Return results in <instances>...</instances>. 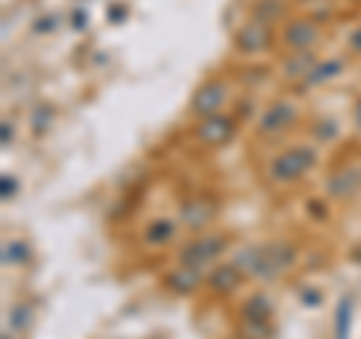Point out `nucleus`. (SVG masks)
I'll return each instance as SVG.
<instances>
[{"mask_svg": "<svg viewBox=\"0 0 361 339\" xmlns=\"http://www.w3.org/2000/svg\"><path fill=\"white\" fill-rule=\"evenodd\" d=\"M292 262H295V246L286 241L250 246V250H244L235 258L241 274H250V276H277L283 270H289Z\"/></svg>", "mask_w": 361, "mask_h": 339, "instance_id": "1", "label": "nucleus"}, {"mask_svg": "<svg viewBox=\"0 0 361 339\" xmlns=\"http://www.w3.org/2000/svg\"><path fill=\"white\" fill-rule=\"evenodd\" d=\"M313 162H316L313 148H292L271 162V180H274V184H292V180H298L301 174H307Z\"/></svg>", "mask_w": 361, "mask_h": 339, "instance_id": "2", "label": "nucleus"}, {"mask_svg": "<svg viewBox=\"0 0 361 339\" xmlns=\"http://www.w3.org/2000/svg\"><path fill=\"white\" fill-rule=\"evenodd\" d=\"M226 250V237L223 234H208V237H196L190 241L184 250L178 255V264H187V267H205L211 264L214 258H220V252Z\"/></svg>", "mask_w": 361, "mask_h": 339, "instance_id": "3", "label": "nucleus"}, {"mask_svg": "<svg viewBox=\"0 0 361 339\" xmlns=\"http://www.w3.org/2000/svg\"><path fill=\"white\" fill-rule=\"evenodd\" d=\"M235 135V120L232 117H223V115H211V117H202L199 127H196V139L208 148H220Z\"/></svg>", "mask_w": 361, "mask_h": 339, "instance_id": "4", "label": "nucleus"}, {"mask_svg": "<svg viewBox=\"0 0 361 339\" xmlns=\"http://www.w3.org/2000/svg\"><path fill=\"white\" fill-rule=\"evenodd\" d=\"M226 96H229V87H226L223 82H208L193 96V115H199V117L217 115V111L226 105Z\"/></svg>", "mask_w": 361, "mask_h": 339, "instance_id": "5", "label": "nucleus"}, {"mask_svg": "<svg viewBox=\"0 0 361 339\" xmlns=\"http://www.w3.org/2000/svg\"><path fill=\"white\" fill-rule=\"evenodd\" d=\"M214 210H217V205H214L211 198L193 196V198H187L184 205H180V222H184L187 229H202L205 222H211Z\"/></svg>", "mask_w": 361, "mask_h": 339, "instance_id": "6", "label": "nucleus"}, {"mask_svg": "<svg viewBox=\"0 0 361 339\" xmlns=\"http://www.w3.org/2000/svg\"><path fill=\"white\" fill-rule=\"evenodd\" d=\"M295 120H298L295 105H292V103H274V105H271L265 115H262V120H259V129H262L265 135H271V132H283V129L292 127Z\"/></svg>", "mask_w": 361, "mask_h": 339, "instance_id": "7", "label": "nucleus"}, {"mask_svg": "<svg viewBox=\"0 0 361 339\" xmlns=\"http://www.w3.org/2000/svg\"><path fill=\"white\" fill-rule=\"evenodd\" d=\"M241 51H265L271 45V27L262 25V21H250V25H244L238 39H235Z\"/></svg>", "mask_w": 361, "mask_h": 339, "instance_id": "8", "label": "nucleus"}, {"mask_svg": "<svg viewBox=\"0 0 361 339\" xmlns=\"http://www.w3.org/2000/svg\"><path fill=\"white\" fill-rule=\"evenodd\" d=\"M316 39H319V27H316L313 21H292L283 33V42L292 51H307Z\"/></svg>", "mask_w": 361, "mask_h": 339, "instance_id": "9", "label": "nucleus"}, {"mask_svg": "<svg viewBox=\"0 0 361 339\" xmlns=\"http://www.w3.org/2000/svg\"><path fill=\"white\" fill-rule=\"evenodd\" d=\"M166 286L178 291V295H190V291H196L202 286V270L199 267H187V264H178L175 274L166 276Z\"/></svg>", "mask_w": 361, "mask_h": 339, "instance_id": "10", "label": "nucleus"}, {"mask_svg": "<svg viewBox=\"0 0 361 339\" xmlns=\"http://www.w3.org/2000/svg\"><path fill=\"white\" fill-rule=\"evenodd\" d=\"M241 276L244 274L238 270V264H223L208 276V286H211V291H217V295H226V291H232L235 286H238Z\"/></svg>", "mask_w": 361, "mask_h": 339, "instance_id": "11", "label": "nucleus"}, {"mask_svg": "<svg viewBox=\"0 0 361 339\" xmlns=\"http://www.w3.org/2000/svg\"><path fill=\"white\" fill-rule=\"evenodd\" d=\"M238 333H241V339H271L274 327H271L268 319H244Z\"/></svg>", "mask_w": 361, "mask_h": 339, "instance_id": "12", "label": "nucleus"}, {"mask_svg": "<svg viewBox=\"0 0 361 339\" xmlns=\"http://www.w3.org/2000/svg\"><path fill=\"white\" fill-rule=\"evenodd\" d=\"M175 237V222L172 219H157L148 225V231H145V241L148 243H169Z\"/></svg>", "mask_w": 361, "mask_h": 339, "instance_id": "13", "label": "nucleus"}, {"mask_svg": "<svg viewBox=\"0 0 361 339\" xmlns=\"http://www.w3.org/2000/svg\"><path fill=\"white\" fill-rule=\"evenodd\" d=\"M313 66H316V63H313V54H310V51H304V54L298 51L295 58H292V60L283 66V70H286L289 78H298V75H301V78H307V75L313 72Z\"/></svg>", "mask_w": 361, "mask_h": 339, "instance_id": "14", "label": "nucleus"}, {"mask_svg": "<svg viewBox=\"0 0 361 339\" xmlns=\"http://www.w3.org/2000/svg\"><path fill=\"white\" fill-rule=\"evenodd\" d=\"M358 186H361V172H353V177H349V172H343V174H337L331 180L334 196H346V192H355Z\"/></svg>", "mask_w": 361, "mask_h": 339, "instance_id": "15", "label": "nucleus"}, {"mask_svg": "<svg viewBox=\"0 0 361 339\" xmlns=\"http://www.w3.org/2000/svg\"><path fill=\"white\" fill-rule=\"evenodd\" d=\"M27 258V246L21 243V241H13V243H6V250H4V262L6 264H21Z\"/></svg>", "mask_w": 361, "mask_h": 339, "instance_id": "16", "label": "nucleus"}, {"mask_svg": "<svg viewBox=\"0 0 361 339\" xmlns=\"http://www.w3.org/2000/svg\"><path fill=\"white\" fill-rule=\"evenodd\" d=\"M337 70H341V60H331L325 66H313V72L307 75V84H316V82H322V78H331Z\"/></svg>", "mask_w": 361, "mask_h": 339, "instance_id": "17", "label": "nucleus"}, {"mask_svg": "<svg viewBox=\"0 0 361 339\" xmlns=\"http://www.w3.org/2000/svg\"><path fill=\"white\" fill-rule=\"evenodd\" d=\"M268 303L262 300V298H256V300H250L247 303V309H244V319H268Z\"/></svg>", "mask_w": 361, "mask_h": 339, "instance_id": "18", "label": "nucleus"}, {"mask_svg": "<svg viewBox=\"0 0 361 339\" xmlns=\"http://www.w3.org/2000/svg\"><path fill=\"white\" fill-rule=\"evenodd\" d=\"M346 324H349V300H343L341 309H337V339H346Z\"/></svg>", "mask_w": 361, "mask_h": 339, "instance_id": "19", "label": "nucleus"}, {"mask_svg": "<svg viewBox=\"0 0 361 339\" xmlns=\"http://www.w3.org/2000/svg\"><path fill=\"white\" fill-rule=\"evenodd\" d=\"M9 196H16V180L4 177V198H9Z\"/></svg>", "mask_w": 361, "mask_h": 339, "instance_id": "20", "label": "nucleus"}, {"mask_svg": "<svg viewBox=\"0 0 361 339\" xmlns=\"http://www.w3.org/2000/svg\"><path fill=\"white\" fill-rule=\"evenodd\" d=\"M353 49L361 54V30H358V33H353Z\"/></svg>", "mask_w": 361, "mask_h": 339, "instance_id": "21", "label": "nucleus"}, {"mask_svg": "<svg viewBox=\"0 0 361 339\" xmlns=\"http://www.w3.org/2000/svg\"><path fill=\"white\" fill-rule=\"evenodd\" d=\"M355 120H358V127H361V99H358V105H355Z\"/></svg>", "mask_w": 361, "mask_h": 339, "instance_id": "22", "label": "nucleus"}]
</instances>
